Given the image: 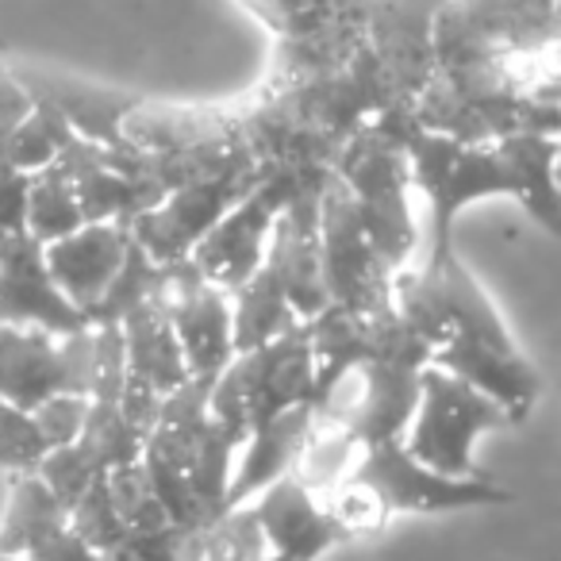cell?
Masks as SVG:
<instances>
[{"instance_id":"6da1fadb","label":"cell","mask_w":561,"mask_h":561,"mask_svg":"<svg viewBox=\"0 0 561 561\" xmlns=\"http://www.w3.org/2000/svg\"><path fill=\"white\" fill-rule=\"evenodd\" d=\"M392 312L431 346V366L484 392L507 423L527 420L538 400V374L458 250L431 247L423 270H400Z\"/></svg>"},{"instance_id":"7a4b0ae2","label":"cell","mask_w":561,"mask_h":561,"mask_svg":"<svg viewBox=\"0 0 561 561\" xmlns=\"http://www.w3.org/2000/svg\"><path fill=\"white\" fill-rule=\"evenodd\" d=\"M408 158L412 185L431 208V247H454V224L477 201L512 196L535 224L558 234V135H512L496 142H454L415 127L408 108L381 112Z\"/></svg>"},{"instance_id":"3957f363","label":"cell","mask_w":561,"mask_h":561,"mask_svg":"<svg viewBox=\"0 0 561 561\" xmlns=\"http://www.w3.org/2000/svg\"><path fill=\"white\" fill-rule=\"evenodd\" d=\"M431 73L558 104V0H435Z\"/></svg>"},{"instance_id":"277c9868","label":"cell","mask_w":561,"mask_h":561,"mask_svg":"<svg viewBox=\"0 0 561 561\" xmlns=\"http://www.w3.org/2000/svg\"><path fill=\"white\" fill-rule=\"evenodd\" d=\"M331 173L346 188L369 242L392 273L408 270L415 250V216H412V173L400 139L392 135L389 119L377 116L358 135L343 142Z\"/></svg>"},{"instance_id":"5b68a950","label":"cell","mask_w":561,"mask_h":561,"mask_svg":"<svg viewBox=\"0 0 561 561\" xmlns=\"http://www.w3.org/2000/svg\"><path fill=\"white\" fill-rule=\"evenodd\" d=\"M312 346H308L305 323H297L293 331L254 346V351L234 354L231 366L211 381L208 415L227 435L247 443L250 431H257L262 423L293 412V408H312Z\"/></svg>"},{"instance_id":"8992f818","label":"cell","mask_w":561,"mask_h":561,"mask_svg":"<svg viewBox=\"0 0 561 561\" xmlns=\"http://www.w3.org/2000/svg\"><path fill=\"white\" fill-rule=\"evenodd\" d=\"M504 423L507 415L484 392L446 369L427 366L420 374V397L400 443L420 466L443 477H484L473 461L477 443Z\"/></svg>"},{"instance_id":"52a82bcc","label":"cell","mask_w":561,"mask_h":561,"mask_svg":"<svg viewBox=\"0 0 561 561\" xmlns=\"http://www.w3.org/2000/svg\"><path fill=\"white\" fill-rule=\"evenodd\" d=\"M328 173H331L328 165H297V162L270 165V170L262 173V181L196 242V250L188 254V265H193L204 280H211L216 289L234 293L242 280H250V273L262 265L273 224H277V216L285 211V204L305 185L323 181Z\"/></svg>"},{"instance_id":"ba28073f","label":"cell","mask_w":561,"mask_h":561,"mask_svg":"<svg viewBox=\"0 0 561 561\" xmlns=\"http://www.w3.org/2000/svg\"><path fill=\"white\" fill-rule=\"evenodd\" d=\"M346 481L358 484L381 515H443L466 512V507H489L507 500L500 484L489 477H443L435 469L420 466L404 443H377L362 446Z\"/></svg>"},{"instance_id":"9c48e42d","label":"cell","mask_w":561,"mask_h":561,"mask_svg":"<svg viewBox=\"0 0 561 561\" xmlns=\"http://www.w3.org/2000/svg\"><path fill=\"white\" fill-rule=\"evenodd\" d=\"M320 280L331 308L343 312L374 316L392 308V280L397 273L381 262V254L369 242L358 211H354L346 188L331 173L320 193Z\"/></svg>"},{"instance_id":"30bf717a","label":"cell","mask_w":561,"mask_h":561,"mask_svg":"<svg viewBox=\"0 0 561 561\" xmlns=\"http://www.w3.org/2000/svg\"><path fill=\"white\" fill-rule=\"evenodd\" d=\"M265 170L270 165L247 158V162L227 165L224 173H211V178L170 188V193H162V201L154 208H147L139 219H131V239L158 265L188 262L196 242L262 181Z\"/></svg>"},{"instance_id":"8fae6325","label":"cell","mask_w":561,"mask_h":561,"mask_svg":"<svg viewBox=\"0 0 561 561\" xmlns=\"http://www.w3.org/2000/svg\"><path fill=\"white\" fill-rule=\"evenodd\" d=\"M158 300L173 323V335L185 354V369L196 381H216L234 358L231 293L216 289L188 262L165 265Z\"/></svg>"},{"instance_id":"7c38bea8","label":"cell","mask_w":561,"mask_h":561,"mask_svg":"<svg viewBox=\"0 0 561 561\" xmlns=\"http://www.w3.org/2000/svg\"><path fill=\"white\" fill-rule=\"evenodd\" d=\"M328 178L305 185L285 204V211L273 224L270 247H265L262 257V265L273 273V280L280 285V293H285V300H289V308L297 312L300 323H308L312 316H320L328 308L323 280H320V234H316V224H320V193L328 185Z\"/></svg>"},{"instance_id":"4fadbf2b","label":"cell","mask_w":561,"mask_h":561,"mask_svg":"<svg viewBox=\"0 0 561 561\" xmlns=\"http://www.w3.org/2000/svg\"><path fill=\"white\" fill-rule=\"evenodd\" d=\"M247 507L273 558L320 561L339 542H346L343 527L328 512V504L312 489H305L293 473L265 484L254 500H247Z\"/></svg>"},{"instance_id":"5bb4252c","label":"cell","mask_w":561,"mask_h":561,"mask_svg":"<svg viewBox=\"0 0 561 561\" xmlns=\"http://www.w3.org/2000/svg\"><path fill=\"white\" fill-rule=\"evenodd\" d=\"M0 323L47 335H73L89 328L85 312H78L50 277L43 247L27 234L0 242Z\"/></svg>"},{"instance_id":"9a60e30c","label":"cell","mask_w":561,"mask_h":561,"mask_svg":"<svg viewBox=\"0 0 561 561\" xmlns=\"http://www.w3.org/2000/svg\"><path fill=\"white\" fill-rule=\"evenodd\" d=\"M127 247H131L127 224H81L66 239L47 242L43 257H47V270L62 289V297L89 320L96 300L108 289V280L124 265Z\"/></svg>"},{"instance_id":"2e32d148","label":"cell","mask_w":561,"mask_h":561,"mask_svg":"<svg viewBox=\"0 0 561 561\" xmlns=\"http://www.w3.org/2000/svg\"><path fill=\"white\" fill-rule=\"evenodd\" d=\"M58 165H62L66 178L73 181V193H78L85 224L131 227V219H139L142 211L162 201V188L150 185V181L127 178L124 170L104 162L101 147H93V142H85V139H73L70 147L58 154Z\"/></svg>"},{"instance_id":"e0dca14e","label":"cell","mask_w":561,"mask_h":561,"mask_svg":"<svg viewBox=\"0 0 561 561\" xmlns=\"http://www.w3.org/2000/svg\"><path fill=\"white\" fill-rule=\"evenodd\" d=\"M58 392H70L62 335L0 323V400L35 412L43 400L58 397Z\"/></svg>"},{"instance_id":"ac0fdd59","label":"cell","mask_w":561,"mask_h":561,"mask_svg":"<svg viewBox=\"0 0 561 561\" xmlns=\"http://www.w3.org/2000/svg\"><path fill=\"white\" fill-rule=\"evenodd\" d=\"M20 85L27 89L32 101H43L73 127V135L93 147L108 150L124 142V119L135 108V96H124L116 89H96L78 78H62V73L47 70H16Z\"/></svg>"},{"instance_id":"d6986e66","label":"cell","mask_w":561,"mask_h":561,"mask_svg":"<svg viewBox=\"0 0 561 561\" xmlns=\"http://www.w3.org/2000/svg\"><path fill=\"white\" fill-rule=\"evenodd\" d=\"M312 427H316V412L305 404V408H293V412L277 415V420L262 423L257 431H250L239 458H234L227 507L247 504L265 484L289 477L293 469H297V458L305 454L308 438H312Z\"/></svg>"},{"instance_id":"ffe728a7","label":"cell","mask_w":561,"mask_h":561,"mask_svg":"<svg viewBox=\"0 0 561 561\" xmlns=\"http://www.w3.org/2000/svg\"><path fill=\"white\" fill-rule=\"evenodd\" d=\"M119 335H124L127 381L147 385L158 397H170L178 385L188 381L185 354H181L173 323L158 297L139 305L135 312H127L124 320H119Z\"/></svg>"},{"instance_id":"44dd1931","label":"cell","mask_w":561,"mask_h":561,"mask_svg":"<svg viewBox=\"0 0 561 561\" xmlns=\"http://www.w3.org/2000/svg\"><path fill=\"white\" fill-rule=\"evenodd\" d=\"M66 519V507L50 496V489L35 473L12 477L9 507L0 515V553L4 558H24L27 546L43 538L50 527Z\"/></svg>"},{"instance_id":"7402d4cb","label":"cell","mask_w":561,"mask_h":561,"mask_svg":"<svg viewBox=\"0 0 561 561\" xmlns=\"http://www.w3.org/2000/svg\"><path fill=\"white\" fill-rule=\"evenodd\" d=\"M265 553L270 550L247 504L227 507L219 519L196 530H181L178 538V561H262Z\"/></svg>"},{"instance_id":"603a6c76","label":"cell","mask_w":561,"mask_h":561,"mask_svg":"<svg viewBox=\"0 0 561 561\" xmlns=\"http://www.w3.org/2000/svg\"><path fill=\"white\" fill-rule=\"evenodd\" d=\"M81 224H85V216H81L73 181L66 178L62 165L55 162L47 170L32 173V188H27V239L47 247V242L78 231Z\"/></svg>"},{"instance_id":"cb8c5ba5","label":"cell","mask_w":561,"mask_h":561,"mask_svg":"<svg viewBox=\"0 0 561 561\" xmlns=\"http://www.w3.org/2000/svg\"><path fill=\"white\" fill-rule=\"evenodd\" d=\"M73 139H78L73 127L66 124L50 104L32 101V112L12 127L9 147H4L9 150V170H20V173L47 170V165L58 162V154H62Z\"/></svg>"},{"instance_id":"d4e9b609","label":"cell","mask_w":561,"mask_h":561,"mask_svg":"<svg viewBox=\"0 0 561 561\" xmlns=\"http://www.w3.org/2000/svg\"><path fill=\"white\" fill-rule=\"evenodd\" d=\"M73 446L93 461L96 473H112V469L139 461L142 435L124 420L119 404H101V400H93L85 415V427L73 438Z\"/></svg>"},{"instance_id":"484cf974","label":"cell","mask_w":561,"mask_h":561,"mask_svg":"<svg viewBox=\"0 0 561 561\" xmlns=\"http://www.w3.org/2000/svg\"><path fill=\"white\" fill-rule=\"evenodd\" d=\"M162 277H165V265L150 262L147 250L131 239L124 265L116 270V277L108 280L104 297L96 300V308L89 312V323H119L127 312H135L139 305H147V300L158 297Z\"/></svg>"},{"instance_id":"4316f807","label":"cell","mask_w":561,"mask_h":561,"mask_svg":"<svg viewBox=\"0 0 561 561\" xmlns=\"http://www.w3.org/2000/svg\"><path fill=\"white\" fill-rule=\"evenodd\" d=\"M104 484H108V496H112V504H116L119 519H124L127 535L170 527V519H165L162 504H158L154 489H150V481H147V473H142L139 461L104 473Z\"/></svg>"},{"instance_id":"83f0119b","label":"cell","mask_w":561,"mask_h":561,"mask_svg":"<svg viewBox=\"0 0 561 561\" xmlns=\"http://www.w3.org/2000/svg\"><path fill=\"white\" fill-rule=\"evenodd\" d=\"M66 519H70V527L81 535V542H85L89 550L101 553V558L108 550H116V546L127 538V527H124V519H119L116 504H112L104 477H96V481L89 484V492L66 512Z\"/></svg>"},{"instance_id":"f1b7e54d","label":"cell","mask_w":561,"mask_h":561,"mask_svg":"<svg viewBox=\"0 0 561 561\" xmlns=\"http://www.w3.org/2000/svg\"><path fill=\"white\" fill-rule=\"evenodd\" d=\"M43 454H47V443L35 427V415L0 400V469L9 477L35 473Z\"/></svg>"},{"instance_id":"f546056e","label":"cell","mask_w":561,"mask_h":561,"mask_svg":"<svg viewBox=\"0 0 561 561\" xmlns=\"http://www.w3.org/2000/svg\"><path fill=\"white\" fill-rule=\"evenodd\" d=\"M35 477H39V481L50 489V496H55L58 504L70 512V507L89 492V484H93L96 477H104V473H96L93 461H89L85 454L70 443V446H55V450L43 454Z\"/></svg>"},{"instance_id":"4dcf8cb0","label":"cell","mask_w":561,"mask_h":561,"mask_svg":"<svg viewBox=\"0 0 561 561\" xmlns=\"http://www.w3.org/2000/svg\"><path fill=\"white\" fill-rule=\"evenodd\" d=\"M89 404H93L89 397L58 392V397L43 400V404L35 408V412H32L35 427H39L47 450H55V446H70L73 438L81 435V427H85V415H89Z\"/></svg>"},{"instance_id":"1f68e13d","label":"cell","mask_w":561,"mask_h":561,"mask_svg":"<svg viewBox=\"0 0 561 561\" xmlns=\"http://www.w3.org/2000/svg\"><path fill=\"white\" fill-rule=\"evenodd\" d=\"M27 188H32V173H0V242L27 234Z\"/></svg>"},{"instance_id":"d6a6232c","label":"cell","mask_w":561,"mask_h":561,"mask_svg":"<svg viewBox=\"0 0 561 561\" xmlns=\"http://www.w3.org/2000/svg\"><path fill=\"white\" fill-rule=\"evenodd\" d=\"M178 538L181 530H139L127 535L116 550H108L101 561H178Z\"/></svg>"},{"instance_id":"836d02e7","label":"cell","mask_w":561,"mask_h":561,"mask_svg":"<svg viewBox=\"0 0 561 561\" xmlns=\"http://www.w3.org/2000/svg\"><path fill=\"white\" fill-rule=\"evenodd\" d=\"M24 561H101V553L89 550L78 530L70 527V519H62L58 527H50L47 535L27 546Z\"/></svg>"},{"instance_id":"e575fe53","label":"cell","mask_w":561,"mask_h":561,"mask_svg":"<svg viewBox=\"0 0 561 561\" xmlns=\"http://www.w3.org/2000/svg\"><path fill=\"white\" fill-rule=\"evenodd\" d=\"M257 20L273 32V39L289 32V16H293V0H242Z\"/></svg>"},{"instance_id":"d590c367","label":"cell","mask_w":561,"mask_h":561,"mask_svg":"<svg viewBox=\"0 0 561 561\" xmlns=\"http://www.w3.org/2000/svg\"><path fill=\"white\" fill-rule=\"evenodd\" d=\"M4 147H9V142H0V173L9 170V150H4Z\"/></svg>"},{"instance_id":"8d00e7d4","label":"cell","mask_w":561,"mask_h":561,"mask_svg":"<svg viewBox=\"0 0 561 561\" xmlns=\"http://www.w3.org/2000/svg\"><path fill=\"white\" fill-rule=\"evenodd\" d=\"M262 561H285V558H273V553H265V558Z\"/></svg>"},{"instance_id":"74e56055","label":"cell","mask_w":561,"mask_h":561,"mask_svg":"<svg viewBox=\"0 0 561 561\" xmlns=\"http://www.w3.org/2000/svg\"><path fill=\"white\" fill-rule=\"evenodd\" d=\"M0 561H24V558H4V553H0Z\"/></svg>"}]
</instances>
